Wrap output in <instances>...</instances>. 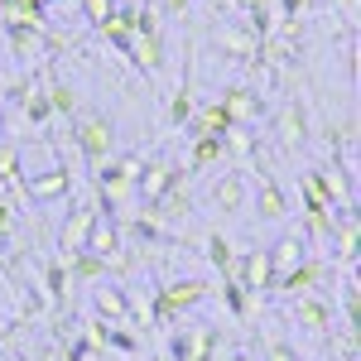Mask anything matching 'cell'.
<instances>
[{
  "label": "cell",
  "mask_w": 361,
  "mask_h": 361,
  "mask_svg": "<svg viewBox=\"0 0 361 361\" xmlns=\"http://www.w3.org/2000/svg\"><path fill=\"white\" fill-rule=\"evenodd\" d=\"M222 154H226L222 135H202V140H193V169H207V164H217Z\"/></svg>",
  "instance_id": "cell-21"
},
{
  "label": "cell",
  "mask_w": 361,
  "mask_h": 361,
  "mask_svg": "<svg viewBox=\"0 0 361 361\" xmlns=\"http://www.w3.org/2000/svg\"><path fill=\"white\" fill-rule=\"evenodd\" d=\"M207 260H212L222 275L231 270V260H236V255H231V241H226L222 231H212V236H207Z\"/></svg>",
  "instance_id": "cell-24"
},
{
  "label": "cell",
  "mask_w": 361,
  "mask_h": 361,
  "mask_svg": "<svg viewBox=\"0 0 361 361\" xmlns=\"http://www.w3.org/2000/svg\"><path fill=\"white\" fill-rule=\"evenodd\" d=\"M236 5H241V20L255 29V39H265L275 25V0H236Z\"/></svg>",
  "instance_id": "cell-15"
},
{
  "label": "cell",
  "mask_w": 361,
  "mask_h": 361,
  "mask_svg": "<svg viewBox=\"0 0 361 361\" xmlns=\"http://www.w3.org/2000/svg\"><path fill=\"white\" fill-rule=\"evenodd\" d=\"M193 140H202V135H226L231 130V116L222 111V102L217 106H207V111H197V116H188V126H183Z\"/></svg>",
  "instance_id": "cell-13"
},
{
  "label": "cell",
  "mask_w": 361,
  "mask_h": 361,
  "mask_svg": "<svg viewBox=\"0 0 361 361\" xmlns=\"http://www.w3.org/2000/svg\"><path fill=\"white\" fill-rule=\"evenodd\" d=\"M97 308H102V323H130V318H135L126 289H116V284H102V289H97Z\"/></svg>",
  "instance_id": "cell-12"
},
{
  "label": "cell",
  "mask_w": 361,
  "mask_h": 361,
  "mask_svg": "<svg viewBox=\"0 0 361 361\" xmlns=\"http://www.w3.org/2000/svg\"><path fill=\"white\" fill-rule=\"evenodd\" d=\"M197 299H207V284H202V279H178V284H159V294H154V323H169L173 313L193 308Z\"/></svg>",
  "instance_id": "cell-3"
},
{
  "label": "cell",
  "mask_w": 361,
  "mask_h": 361,
  "mask_svg": "<svg viewBox=\"0 0 361 361\" xmlns=\"http://www.w3.org/2000/svg\"><path fill=\"white\" fill-rule=\"evenodd\" d=\"M222 294H226V304H231V313H236V318H246V289H241V284H231V279H222Z\"/></svg>",
  "instance_id": "cell-30"
},
{
  "label": "cell",
  "mask_w": 361,
  "mask_h": 361,
  "mask_svg": "<svg viewBox=\"0 0 361 361\" xmlns=\"http://www.w3.org/2000/svg\"><path fill=\"white\" fill-rule=\"evenodd\" d=\"M318 279H328V265H323V260H299V265H294L289 275H279L270 289H279V294H294V299H299V294H308Z\"/></svg>",
  "instance_id": "cell-5"
},
{
  "label": "cell",
  "mask_w": 361,
  "mask_h": 361,
  "mask_svg": "<svg viewBox=\"0 0 361 361\" xmlns=\"http://www.w3.org/2000/svg\"><path fill=\"white\" fill-rule=\"evenodd\" d=\"M222 111L231 116V126L255 121V116H260V97H255V92H246V87H231V92L222 97Z\"/></svg>",
  "instance_id": "cell-14"
},
{
  "label": "cell",
  "mask_w": 361,
  "mask_h": 361,
  "mask_svg": "<svg viewBox=\"0 0 361 361\" xmlns=\"http://www.w3.org/2000/svg\"><path fill=\"white\" fill-rule=\"evenodd\" d=\"M188 116H193V92H188V87H178V92H173V102H169V121H173V126H188Z\"/></svg>",
  "instance_id": "cell-27"
},
{
  "label": "cell",
  "mask_w": 361,
  "mask_h": 361,
  "mask_svg": "<svg viewBox=\"0 0 361 361\" xmlns=\"http://www.w3.org/2000/svg\"><path fill=\"white\" fill-rule=\"evenodd\" d=\"M78 5H82V15H87L97 29H102V25L116 15V0H78Z\"/></svg>",
  "instance_id": "cell-29"
},
{
  "label": "cell",
  "mask_w": 361,
  "mask_h": 361,
  "mask_svg": "<svg viewBox=\"0 0 361 361\" xmlns=\"http://www.w3.org/2000/svg\"><path fill=\"white\" fill-rule=\"evenodd\" d=\"M106 275V260L102 255H92V250H73V260H68V279H102Z\"/></svg>",
  "instance_id": "cell-18"
},
{
  "label": "cell",
  "mask_w": 361,
  "mask_h": 361,
  "mask_svg": "<svg viewBox=\"0 0 361 361\" xmlns=\"http://www.w3.org/2000/svg\"><path fill=\"white\" fill-rule=\"evenodd\" d=\"M294 318H299L304 328H318V333H323V328L333 323V308L323 304V299H308V294H299V299H294Z\"/></svg>",
  "instance_id": "cell-16"
},
{
  "label": "cell",
  "mask_w": 361,
  "mask_h": 361,
  "mask_svg": "<svg viewBox=\"0 0 361 361\" xmlns=\"http://www.w3.org/2000/svg\"><path fill=\"white\" fill-rule=\"evenodd\" d=\"M270 361H299V357H294L284 342H270Z\"/></svg>",
  "instance_id": "cell-31"
},
{
  "label": "cell",
  "mask_w": 361,
  "mask_h": 361,
  "mask_svg": "<svg viewBox=\"0 0 361 361\" xmlns=\"http://www.w3.org/2000/svg\"><path fill=\"white\" fill-rule=\"evenodd\" d=\"M73 135H78V149H82L87 164H106L111 154V116H78L73 121Z\"/></svg>",
  "instance_id": "cell-2"
},
{
  "label": "cell",
  "mask_w": 361,
  "mask_h": 361,
  "mask_svg": "<svg viewBox=\"0 0 361 361\" xmlns=\"http://www.w3.org/2000/svg\"><path fill=\"white\" fill-rule=\"evenodd\" d=\"M68 183H73V178H68V169L54 164V169H44V173H34V178H25V183H20V193L34 197V202H49V197L68 193Z\"/></svg>",
  "instance_id": "cell-6"
},
{
  "label": "cell",
  "mask_w": 361,
  "mask_h": 361,
  "mask_svg": "<svg viewBox=\"0 0 361 361\" xmlns=\"http://www.w3.org/2000/svg\"><path fill=\"white\" fill-rule=\"evenodd\" d=\"M0 183H10L15 193H20V145H0Z\"/></svg>",
  "instance_id": "cell-22"
},
{
  "label": "cell",
  "mask_w": 361,
  "mask_h": 361,
  "mask_svg": "<svg viewBox=\"0 0 361 361\" xmlns=\"http://www.w3.org/2000/svg\"><path fill=\"white\" fill-rule=\"evenodd\" d=\"M49 116H54L49 97H44V92H29V97H25V121H29V126H49Z\"/></svg>",
  "instance_id": "cell-26"
},
{
  "label": "cell",
  "mask_w": 361,
  "mask_h": 361,
  "mask_svg": "<svg viewBox=\"0 0 361 361\" xmlns=\"http://www.w3.org/2000/svg\"><path fill=\"white\" fill-rule=\"evenodd\" d=\"M304 217H308V236H333V212L313 193H304Z\"/></svg>",
  "instance_id": "cell-17"
},
{
  "label": "cell",
  "mask_w": 361,
  "mask_h": 361,
  "mask_svg": "<svg viewBox=\"0 0 361 361\" xmlns=\"http://www.w3.org/2000/svg\"><path fill=\"white\" fill-rule=\"evenodd\" d=\"M44 289H49L54 304L68 294V265H63V260H49V265H44Z\"/></svg>",
  "instance_id": "cell-23"
},
{
  "label": "cell",
  "mask_w": 361,
  "mask_h": 361,
  "mask_svg": "<svg viewBox=\"0 0 361 361\" xmlns=\"http://www.w3.org/2000/svg\"><path fill=\"white\" fill-rule=\"evenodd\" d=\"M5 34H10L15 54H34V49H44V44H49L44 25H34V20H20V15H10V20H5Z\"/></svg>",
  "instance_id": "cell-9"
},
{
  "label": "cell",
  "mask_w": 361,
  "mask_h": 361,
  "mask_svg": "<svg viewBox=\"0 0 361 361\" xmlns=\"http://www.w3.org/2000/svg\"><path fill=\"white\" fill-rule=\"evenodd\" d=\"M284 15L294 20V15H304V0H284Z\"/></svg>",
  "instance_id": "cell-32"
},
{
  "label": "cell",
  "mask_w": 361,
  "mask_h": 361,
  "mask_svg": "<svg viewBox=\"0 0 361 361\" xmlns=\"http://www.w3.org/2000/svg\"><path fill=\"white\" fill-rule=\"evenodd\" d=\"M49 106H54V116H78V97H73V87H63V82H54L49 92Z\"/></svg>",
  "instance_id": "cell-25"
},
{
  "label": "cell",
  "mask_w": 361,
  "mask_h": 361,
  "mask_svg": "<svg viewBox=\"0 0 361 361\" xmlns=\"http://www.w3.org/2000/svg\"><path fill=\"white\" fill-rule=\"evenodd\" d=\"M279 135H284V145H299V140L308 135V111L294 102V106H284V116H279Z\"/></svg>",
  "instance_id": "cell-19"
},
{
  "label": "cell",
  "mask_w": 361,
  "mask_h": 361,
  "mask_svg": "<svg viewBox=\"0 0 361 361\" xmlns=\"http://www.w3.org/2000/svg\"><path fill=\"white\" fill-rule=\"evenodd\" d=\"M126 54H130V63H135L140 73H149V78H154V73H159V63H164V34H159V29H149V34H135Z\"/></svg>",
  "instance_id": "cell-7"
},
{
  "label": "cell",
  "mask_w": 361,
  "mask_h": 361,
  "mask_svg": "<svg viewBox=\"0 0 361 361\" xmlns=\"http://www.w3.org/2000/svg\"><path fill=\"white\" fill-rule=\"evenodd\" d=\"M10 222H15V212H10V202H0V231H5Z\"/></svg>",
  "instance_id": "cell-33"
},
{
  "label": "cell",
  "mask_w": 361,
  "mask_h": 361,
  "mask_svg": "<svg viewBox=\"0 0 361 361\" xmlns=\"http://www.w3.org/2000/svg\"><path fill=\"white\" fill-rule=\"evenodd\" d=\"M212 202L222 207V212H241L246 207V173H226L212 183Z\"/></svg>",
  "instance_id": "cell-11"
},
{
  "label": "cell",
  "mask_w": 361,
  "mask_h": 361,
  "mask_svg": "<svg viewBox=\"0 0 361 361\" xmlns=\"http://www.w3.org/2000/svg\"><path fill=\"white\" fill-rule=\"evenodd\" d=\"M265 255H270V284H275L279 275H289V270L304 260V241H299V236H284L275 246H265Z\"/></svg>",
  "instance_id": "cell-10"
},
{
  "label": "cell",
  "mask_w": 361,
  "mask_h": 361,
  "mask_svg": "<svg viewBox=\"0 0 361 361\" xmlns=\"http://www.w3.org/2000/svg\"><path fill=\"white\" fill-rule=\"evenodd\" d=\"M97 207H78L73 217H68V226H63V236H58V246H63V255H73V250L87 246V236H92V226H97Z\"/></svg>",
  "instance_id": "cell-8"
},
{
  "label": "cell",
  "mask_w": 361,
  "mask_h": 361,
  "mask_svg": "<svg viewBox=\"0 0 361 361\" xmlns=\"http://www.w3.org/2000/svg\"><path fill=\"white\" fill-rule=\"evenodd\" d=\"M284 212H289V202H284V193H279V183L265 178V183H260V217H265V222H279Z\"/></svg>",
  "instance_id": "cell-20"
},
{
  "label": "cell",
  "mask_w": 361,
  "mask_h": 361,
  "mask_svg": "<svg viewBox=\"0 0 361 361\" xmlns=\"http://www.w3.org/2000/svg\"><path fill=\"white\" fill-rule=\"evenodd\" d=\"M183 173L188 169H178V164H169V159H149V164H140V173H135V193H140V202H145V212L159 202L164 193H173L178 183H183Z\"/></svg>",
  "instance_id": "cell-1"
},
{
  "label": "cell",
  "mask_w": 361,
  "mask_h": 361,
  "mask_svg": "<svg viewBox=\"0 0 361 361\" xmlns=\"http://www.w3.org/2000/svg\"><path fill=\"white\" fill-rule=\"evenodd\" d=\"M231 361H250V357H231Z\"/></svg>",
  "instance_id": "cell-36"
},
{
  "label": "cell",
  "mask_w": 361,
  "mask_h": 361,
  "mask_svg": "<svg viewBox=\"0 0 361 361\" xmlns=\"http://www.w3.org/2000/svg\"><path fill=\"white\" fill-rule=\"evenodd\" d=\"M135 173H140V159H135V154H126V159H116V164H102V169H97V188H102V197H106V202H116V197L135 183Z\"/></svg>",
  "instance_id": "cell-4"
},
{
  "label": "cell",
  "mask_w": 361,
  "mask_h": 361,
  "mask_svg": "<svg viewBox=\"0 0 361 361\" xmlns=\"http://www.w3.org/2000/svg\"><path fill=\"white\" fill-rule=\"evenodd\" d=\"M188 5H193V0H164V10H173V15H178V10H188Z\"/></svg>",
  "instance_id": "cell-34"
},
{
  "label": "cell",
  "mask_w": 361,
  "mask_h": 361,
  "mask_svg": "<svg viewBox=\"0 0 361 361\" xmlns=\"http://www.w3.org/2000/svg\"><path fill=\"white\" fill-rule=\"evenodd\" d=\"M126 231H130V241H135V246H140V241H145V246H149V241H159V222H154L149 212H145V217H135Z\"/></svg>",
  "instance_id": "cell-28"
},
{
  "label": "cell",
  "mask_w": 361,
  "mask_h": 361,
  "mask_svg": "<svg viewBox=\"0 0 361 361\" xmlns=\"http://www.w3.org/2000/svg\"><path fill=\"white\" fill-rule=\"evenodd\" d=\"M333 5H347V10H352V5H357V0H333Z\"/></svg>",
  "instance_id": "cell-35"
}]
</instances>
